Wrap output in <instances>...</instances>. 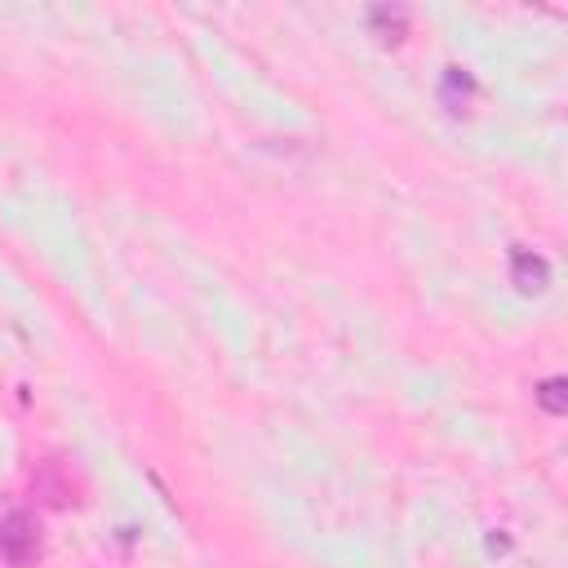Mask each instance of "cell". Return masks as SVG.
<instances>
[{
  "label": "cell",
  "mask_w": 568,
  "mask_h": 568,
  "mask_svg": "<svg viewBox=\"0 0 568 568\" xmlns=\"http://www.w3.org/2000/svg\"><path fill=\"white\" fill-rule=\"evenodd\" d=\"M0 559L9 568H27V564L40 559V524L31 515L13 510V515L0 519Z\"/></svg>",
  "instance_id": "cell-1"
},
{
  "label": "cell",
  "mask_w": 568,
  "mask_h": 568,
  "mask_svg": "<svg viewBox=\"0 0 568 568\" xmlns=\"http://www.w3.org/2000/svg\"><path fill=\"white\" fill-rule=\"evenodd\" d=\"M510 275H515V284H519V293H541V288L550 284L546 257H537V253H528V248H515V253H510Z\"/></svg>",
  "instance_id": "cell-2"
},
{
  "label": "cell",
  "mask_w": 568,
  "mask_h": 568,
  "mask_svg": "<svg viewBox=\"0 0 568 568\" xmlns=\"http://www.w3.org/2000/svg\"><path fill=\"white\" fill-rule=\"evenodd\" d=\"M368 27H373V36H377L382 44H399L404 31H408V9H399V4H377V9H368Z\"/></svg>",
  "instance_id": "cell-3"
},
{
  "label": "cell",
  "mask_w": 568,
  "mask_h": 568,
  "mask_svg": "<svg viewBox=\"0 0 568 568\" xmlns=\"http://www.w3.org/2000/svg\"><path fill=\"white\" fill-rule=\"evenodd\" d=\"M532 395H537V404H541L550 417H564V413H568V386H564V377H546Z\"/></svg>",
  "instance_id": "cell-4"
}]
</instances>
